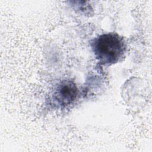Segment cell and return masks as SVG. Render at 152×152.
Wrapping results in <instances>:
<instances>
[{
	"label": "cell",
	"instance_id": "obj_1",
	"mask_svg": "<svg viewBox=\"0 0 152 152\" xmlns=\"http://www.w3.org/2000/svg\"><path fill=\"white\" fill-rule=\"evenodd\" d=\"M96 58L100 64L110 65L122 60L126 46L124 38L115 33L99 35L91 43Z\"/></svg>",
	"mask_w": 152,
	"mask_h": 152
},
{
	"label": "cell",
	"instance_id": "obj_2",
	"mask_svg": "<svg viewBox=\"0 0 152 152\" xmlns=\"http://www.w3.org/2000/svg\"><path fill=\"white\" fill-rule=\"evenodd\" d=\"M78 90L75 84L69 80H64L55 87L52 99L61 107H65L72 104L77 99Z\"/></svg>",
	"mask_w": 152,
	"mask_h": 152
}]
</instances>
